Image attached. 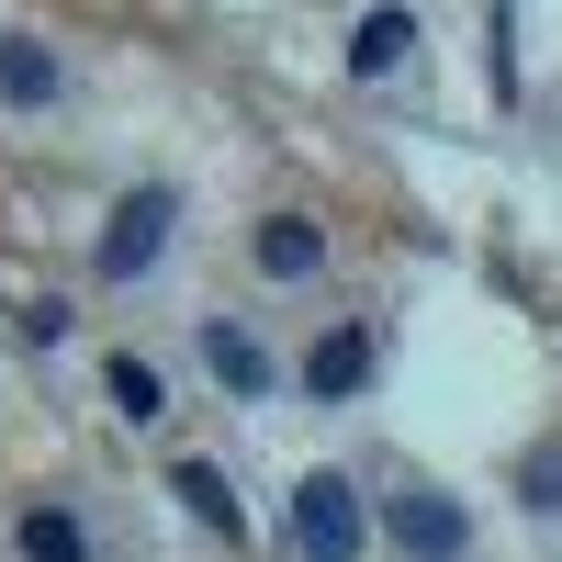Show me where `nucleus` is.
I'll return each instance as SVG.
<instances>
[{"label": "nucleus", "mask_w": 562, "mask_h": 562, "mask_svg": "<svg viewBox=\"0 0 562 562\" xmlns=\"http://www.w3.org/2000/svg\"><path fill=\"white\" fill-rule=\"evenodd\" d=\"M293 551L304 562H360L371 551V518H360V484L349 473H304L293 484Z\"/></svg>", "instance_id": "nucleus-1"}, {"label": "nucleus", "mask_w": 562, "mask_h": 562, "mask_svg": "<svg viewBox=\"0 0 562 562\" xmlns=\"http://www.w3.org/2000/svg\"><path fill=\"white\" fill-rule=\"evenodd\" d=\"M169 225H180V192H124L113 203V225H102V281H147L158 270V248H169Z\"/></svg>", "instance_id": "nucleus-2"}, {"label": "nucleus", "mask_w": 562, "mask_h": 562, "mask_svg": "<svg viewBox=\"0 0 562 562\" xmlns=\"http://www.w3.org/2000/svg\"><path fill=\"white\" fill-rule=\"evenodd\" d=\"M394 551H416V562H461V540H473V518H461L450 495H394Z\"/></svg>", "instance_id": "nucleus-3"}, {"label": "nucleus", "mask_w": 562, "mask_h": 562, "mask_svg": "<svg viewBox=\"0 0 562 562\" xmlns=\"http://www.w3.org/2000/svg\"><path fill=\"white\" fill-rule=\"evenodd\" d=\"M248 259H259V281H315V270H326V237H315L304 214H259Z\"/></svg>", "instance_id": "nucleus-4"}, {"label": "nucleus", "mask_w": 562, "mask_h": 562, "mask_svg": "<svg viewBox=\"0 0 562 562\" xmlns=\"http://www.w3.org/2000/svg\"><path fill=\"white\" fill-rule=\"evenodd\" d=\"M12 551H23V562H90V529H79V506L34 495L23 518H12Z\"/></svg>", "instance_id": "nucleus-5"}, {"label": "nucleus", "mask_w": 562, "mask_h": 562, "mask_svg": "<svg viewBox=\"0 0 562 562\" xmlns=\"http://www.w3.org/2000/svg\"><path fill=\"white\" fill-rule=\"evenodd\" d=\"M416 57V12H360V34H349V79H394Z\"/></svg>", "instance_id": "nucleus-6"}, {"label": "nucleus", "mask_w": 562, "mask_h": 562, "mask_svg": "<svg viewBox=\"0 0 562 562\" xmlns=\"http://www.w3.org/2000/svg\"><path fill=\"white\" fill-rule=\"evenodd\" d=\"M0 102H12V113H45V102H57V57H45L34 34H0Z\"/></svg>", "instance_id": "nucleus-7"}, {"label": "nucleus", "mask_w": 562, "mask_h": 562, "mask_svg": "<svg viewBox=\"0 0 562 562\" xmlns=\"http://www.w3.org/2000/svg\"><path fill=\"white\" fill-rule=\"evenodd\" d=\"M169 495H180V506H192V518H203V529H225V540H248V506H237V484H225V473H214V461H180V473H169Z\"/></svg>", "instance_id": "nucleus-8"}, {"label": "nucleus", "mask_w": 562, "mask_h": 562, "mask_svg": "<svg viewBox=\"0 0 562 562\" xmlns=\"http://www.w3.org/2000/svg\"><path fill=\"white\" fill-rule=\"evenodd\" d=\"M304 383H315V405H349V394L371 383V338H360V326H338V338L304 360Z\"/></svg>", "instance_id": "nucleus-9"}, {"label": "nucleus", "mask_w": 562, "mask_h": 562, "mask_svg": "<svg viewBox=\"0 0 562 562\" xmlns=\"http://www.w3.org/2000/svg\"><path fill=\"white\" fill-rule=\"evenodd\" d=\"M203 360H214L225 394H259V383H270V349L248 338V326H203Z\"/></svg>", "instance_id": "nucleus-10"}, {"label": "nucleus", "mask_w": 562, "mask_h": 562, "mask_svg": "<svg viewBox=\"0 0 562 562\" xmlns=\"http://www.w3.org/2000/svg\"><path fill=\"white\" fill-rule=\"evenodd\" d=\"M102 394H113V416H124V428H158V416H169V383H158V371L135 360V349L102 371Z\"/></svg>", "instance_id": "nucleus-11"}, {"label": "nucleus", "mask_w": 562, "mask_h": 562, "mask_svg": "<svg viewBox=\"0 0 562 562\" xmlns=\"http://www.w3.org/2000/svg\"><path fill=\"white\" fill-rule=\"evenodd\" d=\"M518 495H529V506H562V439H551V450H529V473H518Z\"/></svg>", "instance_id": "nucleus-12"}, {"label": "nucleus", "mask_w": 562, "mask_h": 562, "mask_svg": "<svg viewBox=\"0 0 562 562\" xmlns=\"http://www.w3.org/2000/svg\"><path fill=\"white\" fill-rule=\"evenodd\" d=\"M12 326H23V338H34V349H57V338H68V304H57V293H45V304H23Z\"/></svg>", "instance_id": "nucleus-13"}]
</instances>
